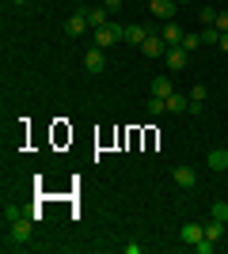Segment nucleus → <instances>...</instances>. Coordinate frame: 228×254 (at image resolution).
<instances>
[{
    "label": "nucleus",
    "mask_w": 228,
    "mask_h": 254,
    "mask_svg": "<svg viewBox=\"0 0 228 254\" xmlns=\"http://www.w3.org/2000/svg\"><path fill=\"white\" fill-rule=\"evenodd\" d=\"M34 212H27V216H19V220H8L4 224V247H11V251H19V247L31 243V235H34Z\"/></svg>",
    "instance_id": "nucleus-1"
},
{
    "label": "nucleus",
    "mask_w": 228,
    "mask_h": 254,
    "mask_svg": "<svg viewBox=\"0 0 228 254\" xmlns=\"http://www.w3.org/2000/svg\"><path fill=\"white\" fill-rule=\"evenodd\" d=\"M122 31H126V27H118V23H107V27L91 31V46H99V50H110L114 42H122Z\"/></svg>",
    "instance_id": "nucleus-2"
},
{
    "label": "nucleus",
    "mask_w": 228,
    "mask_h": 254,
    "mask_svg": "<svg viewBox=\"0 0 228 254\" xmlns=\"http://www.w3.org/2000/svg\"><path fill=\"white\" fill-rule=\"evenodd\" d=\"M171 179H175V186H183V190H194L198 186V175H194L190 163H179V167L171 171Z\"/></svg>",
    "instance_id": "nucleus-3"
},
{
    "label": "nucleus",
    "mask_w": 228,
    "mask_h": 254,
    "mask_svg": "<svg viewBox=\"0 0 228 254\" xmlns=\"http://www.w3.org/2000/svg\"><path fill=\"white\" fill-rule=\"evenodd\" d=\"M149 11H152V15H156L160 23H167V19H175L179 4H175V0H149Z\"/></svg>",
    "instance_id": "nucleus-4"
},
{
    "label": "nucleus",
    "mask_w": 228,
    "mask_h": 254,
    "mask_svg": "<svg viewBox=\"0 0 228 254\" xmlns=\"http://www.w3.org/2000/svg\"><path fill=\"white\" fill-rule=\"evenodd\" d=\"M149 34H160V31H152V27H145V23H133V27H126L122 31V42H130V46H141Z\"/></svg>",
    "instance_id": "nucleus-5"
},
{
    "label": "nucleus",
    "mask_w": 228,
    "mask_h": 254,
    "mask_svg": "<svg viewBox=\"0 0 228 254\" xmlns=\"http://www.w3.org/2000/svg\"><path fill=\"white\" fill-rule=\"evenodd\" d=\"M141 53H145V57H152V61H156V57H163V53H167V42H163V34H149V38L141 42Z\"/></svg>",
    "instance_id": "nucleus-6"
},
{
    "label": "nucleus",
    "mask_w": 228,
    "mask_h": 254,
    "mask_svg": "<svg viewBox=\"0 0 228 254\" xmlns=\"http://www.w3.org/2000/svg\"><path fill=\"white\" fill-rule=\"evenodd\" d=\"M84 68H87L91 76H99L103 68H107V57H103V50H99V46H91V50L84 53Z\"/></svg>",
    "instance_id": "nucleus-7"
},
{
    "label": "nucleus",
    "mask_w": 228,
    "mask_h": 254,
    "mask_svg": "<svg viewBox=\"0 0 228 254\" xmlns=\"http://www.w3.org/2000/svg\"><path fill=\"white\" fill-rule=\"evenodd\" d=\"M163 61H167V68H186V61H190V53H186L183 46H167V53H163Z\"/></svg>",
    "instance_id": "nucleus-8"
},
{
    "label": "nucleus",
    "mask_w": 228,
    "mask_h": 254,
    "mask_svg": "<svg viewBox=\"0 0 228 254\" xmlns=\"http://www.w3.org/2000/svg\"><path fill=\"white\" fill-rule=\"evenodd\" d=\"M65 31H69V38H80L84 31H91V23H87V15H84V11H76V15H69Z\"/></svg>",
    "instance_id": "nucleus-9"
},
{
    "label": "nucleus",
    "mask_w": 228,
    "mask_h": 254,
    "mask_svg": "<svg viewBox=\"0 0 228 254\" xmlns=\"http://www.w3.org/2000/svg\"><path fill=\"white\" fill-rule=\"evenodd\" d=\"M163 42H167V46H179V42H183V38H186V27H179V23H175V19H167V23H163Z\"/></svg>",
    "instance_id": "nucleus-10"
},
{
    "label": "nucleus",
    "mask_w": 228,
    "mask_h": 254,
    "mask_svg": "<svg viewBox=\"0 0 228 254\" xmlns=\"http://www.w3.org/2000/svg\"><path fill=\"white\" fill-rule=\"evenodd\" d=\"M179 235H183V243H190V247H194V243H202V239H206V228L190 220V224H183V232H179Z\"/></svg>",
    "instance_id": "nucleus-11"
},
{
    "label": "nucleus",
    "mask_w": 228,
    "mask_h": 254,
    "mask_svg": "<svg viewBox=\"0 0 228 254\" xmlns=\"http://www.w3.org/2000/svg\"><path fill=\"white\" fill-rule=\"evenodd\" d=\"M84 15H87V23H91V31H99V27H107V23H110V11L103 8V4H99V8H87Z\"/></svg>",
    "instance_id": "nucleus-12"
},
{
    "label": "nucleus",
    "mask_w": 228,
    "mask_h": 254,
    "mask_svg": "<svg viewBox=\"0 0 228 254\" xmlns=\"http://www.w3.org/2000/svg\"><path fill=\"white\" fill-rule=\"evenodd\" d=\"M152 95H160V99L175 95V84H171V76H156V80H152Z\"/></svg>",
    "instance_id": "nucleus-13"
},
{
    "label": "nucleus",
    "mask_w": 228,
    "mask_h": 254,
    "mask_svg": "<svg viewBox=\"0 0 228 254\" xmlns=\"http://www.w3.org/2000/svg\"><path fill=\"white\" fill-rule=\"evenodd\" d=\"M209 171H228V152L225 148H217V152H209Z\"/></svg>",
    "instance_id": "nucleus-14"
},
{
    "label": "nucleus",
    "mask_w": 228,
    "mask_h": 254,
    "mask_svg": "<svg viewBox=\"0 0 228 254\" xmlns=\"http://www.w3.org/2000/svg\"><path fill=\"white\" fill-rule=\"evenodd\" d=\"M186 106H190V99H186V95H179V91L167 95V114H183Z\"/></svg>",
    "instance_id": "nucleus-15"
},
{
    "label": "nucleus",
    "mask_w": 228,
    "mask_h": 254,
    "mask_svg": "<svg viewBox=\"0 0 228 254\" xmlns=\"http://www.w3.org/2000/svg\"><path fill=\"white\" fill-rule=\"evenodd\" d=\"M221 235H225V220H213V216H209V224H206V239L221 243Z\"/></svg>",
    "instance_id": "nucleus-16"
},
{
    "label": "nucleus",
    "mask_w": 228,
    "mask_h": 254,
    "mask_svg": "<svg viewBox=\"0 0 228 254\" xmlns=\"http://www.w3.org/2000/svg\"><path fill=\"white\" fill-rule=\"evenodd\" d=\"M179 46H183L186 53H194L198 46H206V42H202V31H186V38H183V42H179Z\"/></svg>",
    "instance_id": "nucleus-17"
},
{
    "label": "nucleus",
    "mask_w": 228,
    "mask_h": 254,
    "mask_svg": "<svg viewBox=\"0 0 228 254\" xmlns=\"http://www.w3.org/2000/svg\"><path fill=\"white\" fill-rule=\"evenodd\" d=\"M149 114H152V118H160V114H167V99H160V95H152V99H149Z\"/></svg>",
    "instance_id": "nucleus-18"
},
{
    "label": "nucleus",
    "mask_w": 228,
    "mask_h": 254,
    "mask_svg": "<svg viewBox=\"0 0 228 254\" xmlns=\"http://www.w3.org/2000/svg\"><path fill=\"white\" fill-rule=\"evenodd\" d=\"M198 19H202V27H213V23H217V8H209V4H206V8L198 11Z\"/></svg>",
    "instance_id": "nucleus-19"
},
{
    "label": "nucleus",
    "mask_w": 228,
    "mask_h": 254,
    "mask_svg": "<svg viewBox=\"0 0 228 254\" xmlns=\"http://www.w3.org/2000/svg\"><path fill=\"white\" fill-rule=\"evenodd\" d=\"M19 216H27L23 205H4V224H8V220H19Z\"/></svg>",
    "instance_id": "nucleus-20"
},
{
    "label": "nucleus",
    "mask_w": 228,
    "mask_h": 254,
    "mask_svg": "<svg viewBox=\"0 0 228 254\" xmlns=\"http://www.w3.org/2000/svg\"><path fill=\"white\" fill-rule=\"evenodd\" d=\"M209 216H213V220H225V224H228V201H217L213 209H209Z\"/></svg>",
    "instance_id": "nucleus-21"
},
{
    "label": "nucleus",
    "mask_w": 228,
    "mask_h": 254,
    "mask_svg": "<svg viewBox=\"0 0 228 254\" xmlns=\"http://www.w3.org/2000/svg\"><path fill=\"white\" fill-rule=\"evenodd\" d=\"M202 42H206V46H217L221 42V31H217V27H206V31H202Z\"/></svg>",
    "instance_id": "nucleus-22"
},
{
    "label": "nucleus",
    "mask_w": 228,
    "mask_h": 254,
    "mask_svg": "<svg viewBox=\"0 0 228 254\" xmlns=\"http://www.w3.org/2000/svg\"><path fill=\"white\" fill-rule=\"evenodd\" d=\"M206 95H209L206 84H194V87H190V99H198V103H206Z\"/></svg>",
    "instance_id": "nucleus-23"
},
{
    "label": "nucleus",
    "mask_w": 228,
    "mask_h": 254,
    "mask_svg": "<svg viewBox=\"0 0 228 254\" xmlns=\"http://www.w3.org/2000/svg\"><path fill=\"white\" fill-rule=\"evenodd\" d=\"M221 34H228V11H217V23H213Z\"/></svg>",
    "instance_id": "nucleus-24"
},
{
    "label": "nucleus",
    "mask_w": 228,
    "mask_h": 254,
    "mask_svg": "<svg viewBox=\"0 0 228 254\" xmlns=\"http://www.w3.org/2000/svg\"><path fill=\"white\" fill-rule=\"evenodd\" d=\"M103 8H107V11H118V8H122V0H103Z\"/></svg>",
    "instance_id": "nucleus-25"
},
{
    "label": "nucleus",
    "mask_w": 228,
    "mask_h": 254,
    "mask_svg": "<svg viewBox=\"0 0 228 254\" xmlns=\"http://www.w3.org/2000/svg\"><path fill=\"white\" fill-rule=\"evenodd\" d=\"M217 46H221V50L228 53V34H221V42H217Z\"/></svg>",
    "instance_id": "nucleus-26"
},
{
    "label": "nucleus",
    "mask_w": 228,
    "mask_h": 254,
    "mask_svg": "<svg viewBox=\"0 0 228 254\" xmlns=\"http://www.w3.org/2000/svg\"><path fill=\"white\" fill-rule=\"evenodd\" d=\"M11 4H27V0H11Z\"/></svg>",
    "instance_id": "nucleus-27"
},
{
    "label": "nucleus",
    "mask_w": 228,
    "mask_h": 254,
    "mask_svg": "<svg viewBox=\"0 0 228 254\" xmlns=\"http://www.w3.org/2000/svg\"><path fill=\"white\" fill-rule=\"evenodd\" d=\"M175 4H190V0H175Z\"/></svg>",
    "instance_id": "nucleus-28"
}]
</instances>
